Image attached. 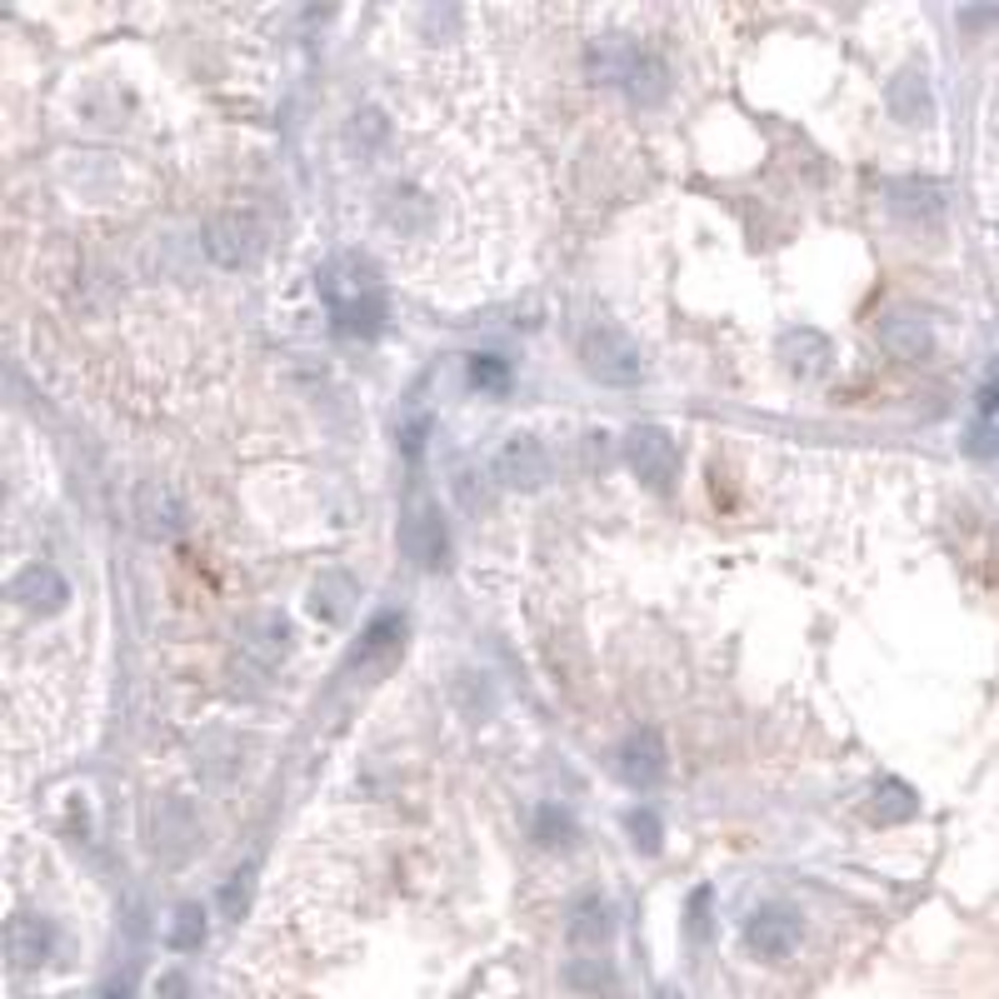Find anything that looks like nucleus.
Here are the masks:
<instances>
[{"label":"nucleus","instance_id":"f257e3e1","mask_svg":"<svg viewBox=\"0 0 999 999\" xmlns=\"http://www.w3.org/2000/svg\"><path fill=\"white\" fill-rule=\"evenodd\" d=\"M326 305H330V320H336L340 336H381L385 326V290L381 281H375V271H370L365 261H355V255H345V261H336L326 271Z\"/></svg>","mask_w":999,"mask_h":999},{"label":"nucleus","instance_id":"f03ea898","mask_svg":"<svg viewBox=\"0 0 999 999\" xmlns=\"http://www.w3.org/2000/svg\"><path fill=\"white\" fill-rule=\"evenodd\" d=\"M590 70H595L605 86H619L635 106H660V100L670 96V66L635 41L595 45V51H590Z\"/></svg>","mask_w":999,"mask_h":999},{"label":"nucleus","instance_id":"7ed1b4c3","mask_svg":"<svg viewBox=\"0 0 999 999\" xmlns=\"http://www.w3.org/2000/svg\"><path fill=\"white\" fill-rule=\"evenodd\" d=\"M580 360H585V370L600 385H635L645 375L640 345H635L619 326H610V320H595V326L580 336Z\"/></svg>","mask_w":999,"mask_h":999},{"label":"nucleus","instance_id":"20e7f679","mask_svg":"<svg viewBox=\"0 0 999 999\" xmlns=\"http://www.w3.org/2000/svg\"><path fill=\"white\" fill-rule=\"evenodd\" d=\"M625 460H630L635 480L655 495H670L674 480H680V446L665 425H635L625 435Z\"/></svg>","mask_w":999,"mask_h":999},{"label":"nucleus","instance_id":"39448f33","mask_svg":"<svg viewBox=\"0 0 999 999\" xmlns=\"http://www.w3.org/2000/svg\"><path fill=\"white\" fill-rule=\"evenodd\" d=\"M800 934H804V924L790 904H765L745 924V949L760 959H790L800 949Z\"/></svg>","mask_w":999,"mask_h":999},{"label":"nucleus","instance_id":"423d86ee","mask_svg":"<svg viewBox=\"0 0 999 999\" xmlns=\"http://www.w3.org/2000/svg\"><path fill=\"white\" fill-rule=\"evenodd\" d=\"M495 480L511 490H540L550 480V450L535 435H511L495 450Z\"/></svg>","mask_w":999,"mask_h":999},{"label":"nucleus","instance_id":"0eeeda50","mask_svg":"<svg viewBox=\"0 0 999 999\" xmlns=\"http://www.w3.org/2000/svg\"><path fill=\"white\" fill-rule=\"evenodd\" d=\"M670 770V755H665V739L660 729H635L625 735L619 745V780L630 784V790H655Z\"/></svg>","mask_w":999,"mask_h":999},{"label":"nucleus","instance_id":"6e6552de","mask_svg":"<svg viewBox=\"0 0 999 999\" xmlns=\"http://www.w3.org/2000/svg\"><path fill=\"white\" fill-rule=\"evenodd\" d=\"M206 250H210V261H216V265L240 271V265L255 261V250H261V230L250 226L245 216H216L206 226Z\"/></svg>","mask_w":999,"mask_h":999},{"label":"nucleus","instance_id":"1a4fd4ad","mask_svg":"<svg viewBox=\"0 0 999 999\" xmlns=\"http://www.w3.org/2000/svg\"><path fill=\"white\" fill-rule=\"evenodd\" d=\"M400 545L405 555H410L420 570H440L450 560V535H446V520H440V511H430V505H420V511L405 520L400 530Z\"/></svg>","mask_w":999,"mask_h":999},{"label":"nucleus","instance_id":"9d476101","mask_svg":"<svg viewBox=\"0 0 999 999\" xmlns=\"http://www.w3.org/2000/svg\"><path fill=\"white\" fill-rule=\"evenodd\" d=\"M11 600H21L31 615H55V610H66V600H70V585H66V575L55 566H25L21 575L11 580Z\"/></svg>","mask_w":999,"mask_h":999},{"label":"nucleus","instance_id":"9b49d317","mask_svg":"<svg viewBox=\"0 0 999 999\" xmlns=\"http://www.w3.org/2000/svg\"><path fill=\"white\" fill-rule=\"evenodd\" d=\"M6 955L15 969H41L55 955V924L45 914H15L6 930Z\"/></svg>","mask_w":999,"mask_h":999},{"label":"nucleus","instance_id":"f8f14e48","mask_svg":"<svg viewBox=\"0 0 999 999\" xmlns=\"http://www.w3.org/2000/svg\"><path fill=\"white\" fill-rule=\"evenodd\" d=\"M875 336H880V345L890 350L894 360H904V365H914V360H924L934 350L930 320L914 316V310H890V316L875 326Z\"/></svg>","mask_w":999,"mask_h":999},{"label":"nucleus","instance_id":"ddd939ff","mask_svg":"<svg viewBox=\"0 0 999 999\" xmlns=\"http://www.w3.org/2000/svg\"><path fill=\"white\" fill-rule=\"evenodd\" d=\"M135 520H141V530L151 535V540H171V535H180V525H185V505L175 500V490L171 485H145L141 490V500H135Z\"/></svg>","mask_w":999,"mask_h":999},{"label":"nucleus","instance_id":"4468645a","mask_svg":"<svg viewBox=\"0 0 999 999\" xmlns=\"http://www.w3.org/2000/svg\"><path fill=\"white\" fill-rule=\"evenodd\" d=\"M830 355H835L830 340L820 336V330H810V326L784 330V340H780V360H784V370H790L794 381H815V375H825Z\"/></svg>","mask_w":999,"mask_h":999},{"label":"nucleus","instance_id":"2eb2a0df","mask_svg":"<svg viewBox=\"0 0 999 999\" xmlns=\"http://www.w3.org/2000/svg\"><path fill=\"white\" fill-rule=\"evenodd\" d=\"M566 934H570V945H590V949L610 945V940H615V904H610L605 894H585V900H575Z\"/></svg>","mask_w":999,"mask_h":999},{"label":"nucleus","instance_id":"dca6fc26","mask_svg":"<svg viewBox=\"0 0 999 999\" xmlns=\"http://www.w3.org/2000/svg\"><path fill=\"white\" fill-rule=\"evenodd\" d=\"M890 210L904 220H934L945 210V185L924 180V175H904V180H890Z\"/></svg>","mask_w":999,"mask_h":999},{"label":"nucleus","instance_id":"f3484780","mask_svg":"<svg viewBox=\"0 0 999 999\" xmlns=\"http://www.w3.org/2000/svg\"><path fill=\"white\" fill-rule=\"evenodd\" d=\"M914 815H920V794L904 780H880L869 790V820L875 825H910Z\"/></svg>","mask_w":999,"mask_h":999},{"label":"nucleus","instance_id":"a211bd4d","mask_svg":"<svg viewBox=\"0 0 999 999\" xmlns=\"http://www.w3.org/2000/svg\"><path fill=\"white\" fill-rule=\"evenodd\" d=\"M890 110L904 120V125H920V120L934 116V100H930V80L924 70H900L890 80Z\"/></svg>","mask_w":999,"mask_h":999},{"label":"nucleus","instance_id":"6ab92c4d","mask_svg":"<svg viewBox=\"0 0 999 999\" xmlns=\"http://www.w3.org/2000/svg\"><path fill=\"white\" fill-rule=\"evenodd\" d=\"M560 979H566V989H575V995H590V999L615 995V989H619V975H615V965H610L605 955H580V959H570V965L560 969Z\"/></svg>","mask_w":999,"mask_h":999},{"label":"nucleus","instance_id":"aec40b11","mask_svg":"<svg viewBox=\"0 0 999 999\" xmlns=\"http://www.w3.org/2000/svg\"><path fill=\"white\" fill-rule=\"evenodd\" d=\"M350 600H355V585H350V575H340V570H330V575H320L316 585H310V610H316L320 619H345Z\"/></svg>","mask_w":999,"mask_h":999},{"label":"nucleus","instance_id":"412c9836","mask_svg":"<svg viewBox=\"0 0 999 999\" xmlns=\"http://www.w3.org/2000/svg\"><path fill=\"white\" fill-rule=\"evenodd\" d=\"M405 635V615H395V610H385V615H375L365 625V635H360V645H355V665H370V660H381L385 650H391L395 640Z\"/></svg>","mask_w":999,"mask_h":999},{"label":"nucleus","instance_id":"4be33fe9","mask_svg":"<svg viewBox=\"0 0 999 999\" xmlns=\"http://www.w3.org/2000/svg\"><path fill=\"white\" fill-rule=\"evenodd\" d=\"M530 835H535V845L560 849V845H570V839H575V815H570V810H560V804H540V810H535V820H530Z\"/></svg>","mask_w":999,"mask_h":999},{"label":"nucleus","instance_id":"5701e85b","mask_svg":"<svg viewBox=\"0 0 999 999\" xmlns=\"http://www.w3.org/2000/svg\"><path fill=\"white\" fill-rule=\"evenodd\" d=\"M165 945H171V949H180V955H185V949H200V945H206V910H200L196 900H190V904H180V910L171 914V930H165Z\"/></svg>","mask_w":999,"mask_h":999},{"label":"nucleus","instance_id":"b1692460","mask_svg":"<svg viewBox=\"0 0 999 999\" xmlns=\"http://www.w3.org/2000/svg\"><path fill=\"white\" fill-rule=\"evenodd\" d=\"M470 385L485 395H505L511 391V360L505 355H470Z\"/></svg>","mask_w":999,"mask_h":999},{"label":"nucleus","instance_id":"393cba45","mask_svg":"<svg viewBox=\"0 0 999 999\" xmlns=\"http://www.w3.org/2000/svg\"><path fill=\"white\" fill-rule=\"evenodd\" d=\"M625 830H630L635 849H645V855H660L665 825H660V815H655L650 804H640V810H630V815H625Z\"/></svg>","mask_w":999,"mask_h":999},{"label":"nucleus","instance_id":"a878e982","mask_svg":"<svg viewBox=\"0 0 999 999\" xmlns=\"http://www.w3.org/2000/svg\"><path fill=\"white\" fill-rule=\"evenodd\" d=\"M684 930H690V940H705L710 934V885H700L695 894H690V910H684Z\"/></svg>","mask_w":999,"mask_h":999},{"label":"nucleus","instance_id":"bb28decb","mask_svg":"<svg viewBox=\"0 0 999 999\" xmlns=\"http://www.w3.org/2000/svg\"><path fill=\"white\" fill-rule=\"evenodd\" d=\"M155 999H190V979H185L180 969H165V975L155 979Z\"/></svg>","mask_w":999,"mask_h":999},{"label":"nucleus","instance_id":"cd10ccee","mask_svg":"<svg viewBox=\"0 0 999 999\" xmlns=\"http://www.w3.org/2000/svg\"><path fill=\"white\" fill-rule=\"evenodd\" d=\"M245 880H250V869H240V875H230L226 894H220V900H226V910H230V914H240V904H245Z\"/></svg>","mask_w":999,"mask_h":999},{"label":"nucleus","instance_id":"c85d7f7f","mask_svg":"<svg viewBox=\"0 0 999 999\" xmlns=\"http://www.w3.org/2000/svg\"><path fill=\"white\" fill-rule=\"evenodd\" d=\"M979 415H985V420L999 415V385H985V391H979Z\"/></svg>","mask_w":999,"mask_h":999},{"label":"nucleus","instance_id":"c756f323","mask_svg":"<svg viewBox=\"0 0 999 999\" xmlns=\"http://www.w3.org/2000/svg\"><path fill=\"white\" fill-rule=\"evenodd\" d=\"M420 446H425V420H415L410 430H405V455L415 460V455H420Z\"/></svg>","mask_w":999,"mask_h":999},{"label":"nucleus","instance_id":"7c9ffc66","mask_svg":"<svg viewBox=\"0 0 999 999\" xmlns=\"http://www.w3.org/2000/svg\"><path fill=\"white\" fill-rule=\"evenodd\" d=\"M660 999H684V995H680V989H674V985H665V989H660Z\"/></svg>","mask_w":999,"mask_h":999},{"label":"nucleus","instance_id":"2f4dec72","mask_svg":"<svg viewBox=\"0 0 999 999\" xmlns=\"http://www.w3.org/2000/svg\"><path fill=\"white\" fill-rule=\"evenodd\" d=\"M106 999H131V995H125V989H106Z\"/></svg>","mask_w":999,"mask_h":999}]
</instances>
